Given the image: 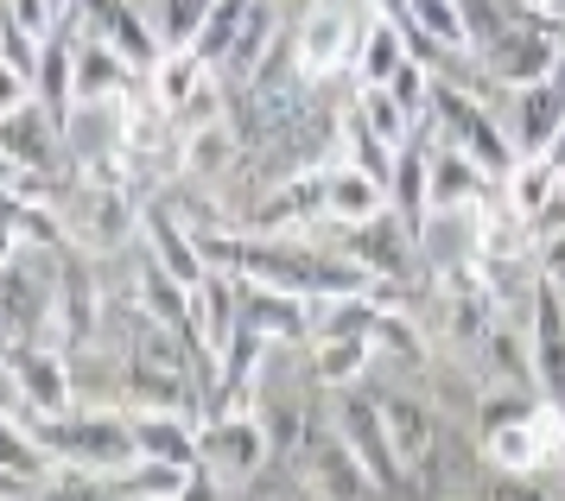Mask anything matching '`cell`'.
Here are the masks:
<instances>
[{
	"label": "cell",
	"mask_w": 565,
	"mask_h": 501,
	"mask_svg": "<svg viewBox=\"0 0 565 501\" xmlns=\"http://www.w3.org/2000/svg\"><path fill=\"white\" fill-rule=\"evenodd\" d=\"M210 267H230L248 286H274V292H299V299H362L382 279L362 267L350 248H324L306 235H260V228H198Z\"/></svg>",
	"instance_id": "1"
},
{
	"label": "cell",
	"mask_w": 565,
	"mask_h": 501,
	"mask_svg": "<svg viewBox=\"0 0 565 501\" xmlns=\"http://www.w3.org/2000/svg\"><path fill=\"white\" fill-rule=\"evenodd\" d=\"M565 451V406L546 394H489L483 401V457L502 477H540Z\"/></svg>",
	"instance_id": "2"
},
{
	"label": "cell",
	"mask_w": 565,
	"mask_h": 501,
	"mask_svg": "<svg viewBox=\"0 0 565 501\" xmlns=\"http://www.w3.org/2000/svg\"><path fill=\"white\" fill-rule=\"evenodd\" d=\"M426 140L433 147H451V152H470L477 166H483L495 184L521 166V147L509 140V127L495 121V108L483 102V89H470V83H433V108H426Z\"/></svg>",
	"instance_id": "3"
},
{
	"label": "cell",
	"mask_w": 565,
	"mask_h": 501,
	"mask_svg": "<svg viewBox=\"0 0 565 501\" xmlns=\"http://www.w3.org/2000/svg\"><path fill=\"white\" fill-rule=\"evenodd\" d=\"M32 438L45 445L57 470H83V477H121L140 445H134V419L128 413H89L71 406L57 419H32Z\"/></svg>",
	"instance_id": "4"
},
{
	"label": "cell",
	"mask_w": 565,
	"mask_h": 501,
	"mask_svg": "<svg viewBox=\"0 0 565 501\" xmlns=\"http://www.w3.org/2000/svg\"><path fill=\"white\" fill-rule=\"evenodd\" d=\"M559 51H565L559 25L521 13V20L495 25L483 45H477V71H483V83H495V89H527V83H546V76L559 71Z\"/></svg>",
	"instance_id": "5"
},
{
	"label": "cell",
	"mask_w": 565,
	"mask_h": 501,
	"mask_svg": "<svg viewBox=\"0 0 565 501\" xmlns=\"http://www.w3.org/2000/svg\"><path fill=\"white\" fill-rule=\"evenodd\" d=\"M267 463H274V438H267V426L255 419V406H242V413H216V419L198 426V470H210L230 495L235 489H248Z\"/></svg>",
	"instance_id": "6"
},
{
	"label": "cell",
	"mask_w": 565,
	"mask_h": 501,
	"mask_svg": "<svg viewBox=\"0 0 565 501\" xmlns=\"http://www.w3.org/2000/svg\"><path fill=\"white\" fill-rule=\"evenodd\" d=\"M331 426L343 431V445L362 457V470L387 489H407V470H401V457H394V438H387V419H382V394H369V387H331Z\"/></svg>",
	"instance_id": "7"
},
{
	"label": "cell",
	"mask_w": 565,
	"mask_h": 501,
	"mask_svg": "<svg viewBox=\"0 0 565 501\" xmlns=\"http://www.w3.org/2000/svg\"><path fill=\"white\" fill-rule=\"evenodd\" d=\"M292 463H299V482L311 489V501H375L382 495V482L362 470V457L343 445V431L331 419L311 426V438L292 451Z\"/></svg>",
	"instance_id": "8"
},
{
	"label": "cell",
	"mask_w": 565,
	"mask_h": 501,
	"mask_svg": "<svg viewBox=\"0 0 565 501\" xmlns=\"http://www.w3.org/2000/svg\"><path fill=\"white\" fill-rule=\"evenodd\" d=\"M7 375H13V401L26 406V419H57L71 413L77 394H71V355L52 350V343H13L0 350Z\"/></svg>",
	"instance_id": "9"
},
{
	"label": "cell",
	"mask_w": 565,
	"mask_h": 501,
	"mask_svg": "<svg viewBox=\"0 0 565 501\" xmlns=\"http://www.w3.org/2000/svg\"><path fill=\"white\" fill-rule=\"evenodd\" d=\"M71 25H77L83 39L115 45L128 64H140V71H153L159 57H166L153 20H140V0H71Z\"/></svg>",
	"instance_id": "10"
},
{
	"label": "cell",
	"mask_w": 565,
	"mask_h": 501,
	"mask_svg": "<svg viewBox=\"0 0 565 501\" xmlns=\"http://www.w3.org/2000/svg\"><path fill=\"white\" fill-rule=\"evenodd\" d=\"M527 369L546 401L565 406V286L534 279V318H527Z\"/></svg>",
	"instance_id": "11"
},
{
	"label": "cell",
	"mask_w": 565,
	"mask_h": 501,
	"mask_svg": "<svg viewBox=\"0 0 565 501\" xmlns=\"http://www.w3.org/2000/svg\"><path fill=\"white\" fill-rule=\"evenodd\" d=\"M382 419H387V438H394V457H401L407 482L426 477L433 470V451H438V406L426 394H413V387H387Z\"/></svg>",
	"instance_id": "12"
},
{
	"label": "cell",
	"mask_w": 565,
	"mask_h": 501,
	"mask_svg": "<svg viewBox=\"0 0 565 501\" xmlns=\"http://www.w3.org/2000/svg\"><path fill=\"white\" fill-rule=\"evenodd\" d=\"M311 223H324V166L280 178L248 216V228H260V235H306Z\"/></svg>",
	"instance_id": "13"
},
{
	"label": "cell",
	"mask_w": 565,
	"mask_h": 501,
	"mask_svg": "<svg viewBox=\"0 0 565 501\" xmlns=\"http://www.w3.org/2000/svg\"><path fill=\"white\" fill-rule=\"evenodd\" d=\"M242 330H255L267 343H311V330H318V299L274 292V286H248V279H242Z\"/></svg>",
	"instance_id": "14"
},
{
	"label": "cell",
	"mask_w": 565,
	"mask_h": 501,
	"mask_svg": "<svg viewBox=\"0 0 565 501\" xmlns=\"http://www.w3.org/2000/svg\"><path fill=\"white\" fill-rule=\"evenodd\" d=\"M0 152L20 166V178H52L57 152H64V127H57L39 102H26V108L0 115Z\"/></svg>",
	"instance_id": "15"
},
{
	"label": "cell",
	"mask_w": 565,
	"mask_h": 501,
	"mask_svg": "<svg viewBox=\"0 0 565 501\" xmlns=\"http://www.w3.org/2000/svg\"><path fill=\"white\" fill-rule=\"evenodd\" d=\"M343 248L356 254L362 267H369V274H375V279L387 286V279L407 274V260L419 254V235H413V228L401 223V216H394V210H382V216H369V223L343 228Z\"/></svg>",
	"instance_id": "16"
},
{
	"label": "cell",
	"mask_w": 565,
	"mask_h": 501,
	"mask_svg": "<svg viewBox=\"0 0 565 501\" xmlns=\"http://www.w3.org/2000/svg\"><path fill=\"white\" fill-rule=\"evenodd\" d=\"M140 235H147L140 248L153 254L172 279H184V286H204L210 279V254H204V242H198V228L179 223L172 210H147V216H140Z\"/></svg>",
	"instance_id": "17"
},
{
	"label": "cell",
	"mask_w": 565,
	"mask_h": 501,
	"mask_svg": "<svg viewBox=\"0 0 565 501\" xmlns=\"http://www.w3.org/2000/svg\"><path fill=\"white\" fill-rule=\"evenodd\" d=\"M565 121V89L546 76V83H527V89H509V140L521 147V159H534V152L553 147V134Z\"/></svg>",
	"instance_id": "18"
},
{
	"label": "cell",
	"mask_w": 565,
	"mask_h": 501,
	"mask_svg": "<svg viewBox=\"0 0 565 501\" xmlns=\"http://www.w3.org/2000/svg\"><path fill=\"white\" fill-rule=\"evenodd\" d=\"M140 64H128L115 45L103 39H83L77 32V108H103V102H121L140 89Z\"/></svg>",
	"instance_id": "19"
},
{
	"label": "cell",
	"mask_w": 565,
	"mask_h": 501,
	"mask_svg": "<svg viewBox=\"0 0 565 501\" xmlns=\"http://www.w3.org/2000/svg\"><path fill=\"white\" fill-rule=\"evenodd\" d=\"M382 210H387L382 178H369L362 166H350V159H331V166H324V223L356 228V223H369V216H382Z\"/></svg>",
	"instance_id": "20"
},
{
	"label": "cell",
	"mask_w": 565,
	"mask_h": 501,
	"mask_svg": "<svg viewBox=\"0 0 565 501\" xmlns=\"http://www.w3.org/2000/svg\"><path fill=\"white\" fill-rule=\"evenodd\" d=\"M401 64H413V39L401 20H387V13H369L362 25V45H356V83L362 89H387Z\"/></svg>",
	"instance_id": "21"
},
{
	"label": "cell",
	"mask_w": 565,
	"mask_h": 501,
	"mask_svg": "<svg viewBox=\"0 0 565 501\" xmlns=\"http://www.w3.org/2000/svg\"><path fill=\"white\" fill-rule=\"evenodd\" d=\"M128 419H134V445H140V457L198 470V419H191V413H128Z\"/></svg>",
	"instance_id": "22"
},
{
	"label": "cell",
	"mask_w": 565,
	"mask_h": 501,
	"mask_svg": "<svg viewBox=\"0 0 565 501\" xmlns=\"http://www.w3.org/2000/svg\"><path fill=\"white\" fill-rule=\"evenodd\" d=\"M255 7H260V0H216V7L204 13V25H198L191 51H198L216 76L230 71V57L242 51V32H248V20H255Z\"/></svg>",
	"instance_id": "23"
},
{
	"label": "cell",
	"mask_w": 565,
	"mask_h": 501,
	"mask_svg": "<svg viewBox=\"0 0 565 501\" xmlns=\"http://www.w3.org/2000/svg\"><path fill=\"white\" fill-rule=\"evenodd\" d=\"M216 83V71H210L198 51L184 45V51H166L153 71H147V89H153V102H159V115H179L184 102L198 96V89H210Z\"/></svg>",
	"instance_id": "24"
},
{
	"label": "cell",
	"mask_w": 565,
	"mask_h": 501,
	"mask_svg": "<svg viewBox=\"0 0 565 501\" xmlns=\"http://www.w3.org/2000/svg\"><path fill=\"white\" fill-rule=\"evenodd\" d=\"M375 362L369 337H311V381L331 394V387H356Z\"/></svg>",
	"instance_id": "25"
},
{
	"label": "cell",
	"mask_w": 565,
	"mask_h": 501,
	"mask_svg": "<svg viewBox=\"0 0 565 501\" xmlns=\"http://www.w3.org/2000/svg\"><path fill=\"white\" fill-rule=\"evenodd\" d=\"M559 191H565V172L553 166V159H546V152L521 159V166L502 178V203H509L521 223H534V216H540V210H546L553 198H559Z\"/></svg>",
	"instance_id": "26"
},
{
	"label": "cell",
	"mask_w": 565,
	"mask_h": 501,
	"mask_svg": "<svg viewBox=\"0 0 565 501\" xmlns=\"http://www.w3.org/2000/svg\"><path fill=\"white\" fill-rule=\"evenodd\" d=\"M108 482L121 489V501H179L191 470H184V463H159V457H134L128 470L108 477Z\"/></svg>",
	"instance_id": "27"
},
{
	"label": "cell",
	"mask_w": 565,
	"mask_h": 501,
	"mask_svg": "<svg viewBox=\"0 0 565 501\" xmlns=\"http://www.w3.org/2000/svg\"><path fill=\"white\" fill-rule=\"evenodd\" d=\"M0 470H7V477H20V482H45L57 463L45 457V445L32 438V426H20V419H7V413H0Z\"/></svg>",
	"instance_id": "28"
},
{
	"label": "cell",
	"mask_w": 565,
	"mask_h": 501,
	"mask_svg": "<svg viewBox=\"0 0 565 501\" xmlns=\"http://www.w3.org/2000/svg\"><path fill=\"white\" fill-rule=\"evenodd\" d=\"M356 121L369 127L382 147H394V152H401L413 134H419V121H413L407 108L394 102V89H362V96H356Z\"/></svg>",
	"instance_id": "29"
},
{
	"label": "cell",
	"mask_w": 565,
	"mask_h": 501,
	"mask_svg": "<svg viewBox=\"0 0 565 501\" xmlns=\"http://www.w3.org/2000/svg\"><path fill=\"white\" fill-rule=\"evenodd\" d=\"M153 32L166 51H184L191 39H198V25H204V13L216 7V0H153Z\"/></svg>",
	"instance_id": "30"
},
{
	"label": "cell",
	"mask_w": 565,
	"mask_h": 501,
	"mask_svg": "<svg viewBox=\"0 0 565 501\" xmlns=\"http://www.w3.org/2000/svg\"><path fill=\"white\" fill-rule=\"evenodd\" d=\"M235 501H311V489H306L299 477H280V470L267 463V470H260L248 489H235Z\"/></svg>",
	"instance_id": "31"
},
{
	"label": "cell",
	"mask_w": 565,
	"mask_h": 501,
	"mask_svg": "<svg viewBox=\"0 0 565 501\" xmlns=\"http://www.w3.org/2000/svg\"><path fill=\"white\" fill-rule=\"evenodd\" d=\"M26 102H39L32 76L20 71V64H7V57H0V115H13V108H26Z\"/></svg>",
	"instance_id": "32"
},
{
	"label": "cell",
	"mask_w": 565,
	"mask_h": 501,
	"mask_svg": "<svg viewBox=\"0 0 565 501\" xmlns=\"http://www.w3.org/2000/svg\"><path fill=\"white\" fill-rule=\"evenodd\" d=\"M489 501H546L534 489V477H502V470H495V495Z\"/></svg>",
	"instance_id": "33"
},
{
	"label": "cell",
	"mask_w": 565,
	"mask_h": 501,
	"mask_svg": "<svg viewBox=\"0 0 565 501\" xmlns=\"http://www.w3.org/2000/svg\"><path fill=\"white\" fill-rule=\"evenodd\" d=\"M26 489H32V482H20V477H7V470H0V501H20Z\"/></svg>",
	"instance_id": "34"
},
{
	"label": "cell",
	"mask_w": 565,
	"mask_h": 501,
	"mask_svg": "<svg viewBox=\"0 0 565 501\" xmlns=\"http://www.w3.org/2000/svg\"><path fill=\"white\" fill-rule=\"evenodd\" d=\"M13 254H20V228H0V267H7Z\"/></svg>",
	"instance_id": "35"
},
{
	"label": "cell",
	"mask_w": 565,
	"mask_h": 501,
	"mask_svg": "<svg viewBox=\"0 0 565 501\" xmlns=\"http://www.w3.org/2000/svg\"><path fill=\"white\" fill-rule=\"evenodd\" d=\"M546 159H553V166L565 172V121H559V134H553V147H546Z\"/></svg>",
	"instance_id": "36"
},
{
	"label": "cell",
	"mask_w": 565,
	"mask_h": 501,
	"mask_svg": "<svg viewBox=\"0 0 565 501\" xmlns=\"http://www.w3.org/2000/svg\"><path fill=\"white\" fill-rule=\"evenodd\" d=\"M0 184H20V166H13L7 152H0Z\"/></svg>",
	"instance_id": "37"
},
{
	"label": "cell",
	"mask_w": 565,
	"mask_h": 501,
	"mask_svg": "<svg viewBox=\"0 0 565 501\" xmlns=\"http://www.w3.org/2000/svg\"><path fill=\"white\" fill-rule=\"evenodd\" d=\"M514 7H521V13H534V20H540V7H546V0H514Z\"/></svg>",
	"instance_id": "38"
}]
</instances>
